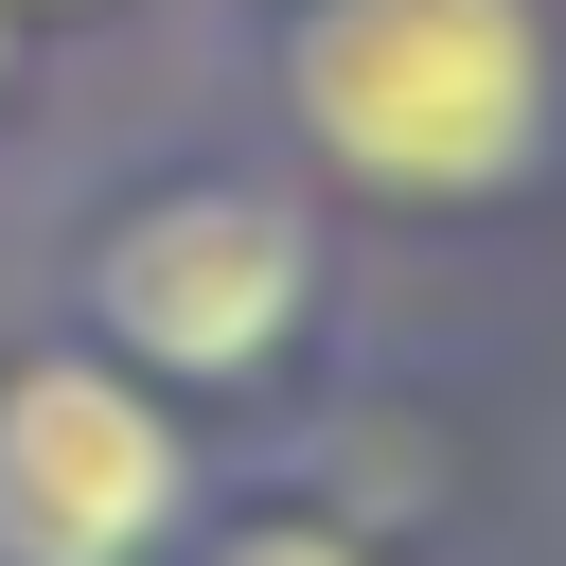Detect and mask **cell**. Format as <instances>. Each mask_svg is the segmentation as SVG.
Here are the masks:
<instances>
[{
	"instance_id": "6da1fadb",
	"label": "cell",
	"mask_w": 566,
	"mask_h": 566,
	"mask_svg": "<svg viewBox=\"0 0 566 566\" xmlns=\"http://www.w3.org/2000/svg\"><path fill=\"white\" fill-rule=\"evenodd\" d=\"M283 106L354 195L478 212V195H513L548 159L566 53H548V0H301Z\"/></svg>"
},
{
	"instance_id": "7a4b0ae2",
	"label": "cell",
	"mask_w": 566,
	"mask_h": 566,
	"mask_svg": "<svg viewBox=\"0 0 566 566\" xmlns=\"http://www.w3.org/2000/svg\"><path fill=\"white\" fill-rule=\"evenodd\" d=\"M301 301H318V230H301L283 195H248V177L142 195V212L88 248V318H106V354H142L159 389L265 371V354L301 336Z\"/></svg>"
},
{
	"instance_id": "3957f363",
	"label": "cell",
	"mask_w": 566,
	"mask_h": 566,
	"mask_svg": "<svg viewBox=\"0 0 566 566\" xmlns=\"http://www.w3.org/2000/svg\"><path fill=\"white\" fill-rule=\"evenodd\" d=\"M195 513V460L124 354L0 371V566H142Z\"/></svg>"
},
{
	"instance_id": "277c9868",
	"label": "cell",
	"mask_w": 566,
	"mask_h": 566,
	"mask_svg": "<svg viewBox=\"0 0 566 566\" xmlns=\"http://www.w3.org/2000/svg\"><path fill=\"white\" fill-rule=\"evenodd\" d=\"M212 566H371V548H354V531H301V513H265V531H230Z\"/></svg>"
},
{
	"instance_id": "5b68a950",
	"label": "cell",
	"mask_w": 566,
	"mask_h": 566,
	"mask_svg": "<svg viewBox=\"0 0 566 566\" xmlns=\"http://www.w3.org/2000/svg\"><path fill=\"white\" fill-rule=\"evenodd\" d=\"M0 53H18V35H0Z\"/></svg>"
}]
</instances>
